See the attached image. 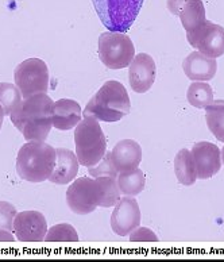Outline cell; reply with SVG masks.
<instances>
[{"mask_svg": "<svg viewBox=\"0 0 224 262\" xmlns=\"http://www.w3.org/2000/svg\"><path fill=\"white\" fill-rule=\"evenodd\" d=\"M131 242H157L158 236L151 230L146 227H137L130 232Z\"/></svg>", "mask_w": 224, "mask_h": 262, "instance_id": "83f0119b", "label": "cell"}, {"mask_svg": "<svg viewBox=\"0 0 224 262\" xmlns=\"http://www.w3.org/2000/svg\"><path fill=\"white\" fill-rule=\"evenodd\" d=\"M206 122L215 138L224 142V100H213L206 107Z\"/></svg>", "mask_w": 224, "mask_h": 262, "instance_id": "44dd1931", "label": "cell"}, {"mask_svg": "<svg viewBox=\"0 0 224 262\" xmlns=\"http://www.w3.org/2000/svg\"><path fill=\"white\" fill-rule=\"evenodd\" d=\"M221 164H223L224 165V147H223V149H221Z\"/></svg>", "mask_w": 224, "mask_h": 262, "instance_id": "1f68e13d", "label": "cell"}, {"mask_svg": "<svg viewBox=\"0 0 224 262\" xmlns=\"http://www.w3.org/2000/svg\"><path fill=\"white\" fill-rule=\"evenodd\" d=\"M141 225V210L134 196L120 198L111 215L112 231L116 235H130Z\"/></svg>", "mask_w": 224, "mask_h": 262, "instance_id": "30bf717a", "label": "cell"}, {"mask_svg": "<svg viewBox=\"0 0 224 262\" xmlns=\"http://www.w3.org/2000/svg\"><path fill=\"white\" fill-rule=\"evenodd\" d=\"M81 107L76 100L60 99L53 105V126L60 131L75 128L81 122Z\"/></svg>", "mask_w": 224, "mask_h": 262, "instance_id": "e0dca14e", "label": "cell"}, {"mask_svg": "<svg viewBox=\"0 0 224 262\" xmlns=\"http://www.w3.org/2000/svg\"><path fill=\"white\" fill-rule=\"evenodd\" d=\"M15 238L11 234V231L7 230H0V242H14Z\"/></svg>", "mask_w": 224, "mask_h": 262, "instance_id": "f546056e", "label": "cell"}, {"mask_svg": "<svg viewBox=\"0 0 224 262\" xmlns=\"http://www.w3.org/2000/svg\"><path fill=\"white\" fill-rule=\"evenodd\" d=\"M145 0H92L103 26L108 31L127 33Z\"/></svg>", "mask_w": 224, "mask_h": 262, "instance_id": "5b68a950", "label": "cell"}, {"mask_svg": "<svg viewBox=\"0 0 224 262\" xmlns=\"http://www.w3.org/2000/svg\"><path fill=\"white\" fill-rule=\"evenodd\" d=\"M18 215L15 207L8 202H0V230L14 231V221Z\"/></svg>", "mask_w": 224, "mask_h": 262, "instance_id": "4316f807", "label": "cell"}, {"mask_svg": "<svg viewBox=\"0 0 224 262\" xmlns=\"http://www.w3.org/2000/svg\"><path fill=\"white\" fill-rule=\"evenodd\" d=\"M116 181H118L120 193L126 196L139 195L146 187L145 173L139 168L128 170V172H120Z\"/></svg>", "mask_w": 224, "mask_h": 262, "instance_id": "ffe728a7", "label": "cell"}, {"mask_svg": "<svg viewBox=\"0 0 224 262\" xmlns=\"http://www.w3.org/2000/svg\"><path fill=\"white\" fill-rule=\"evenodd\" d=\"M88 173L91 174V177H112V179H118V174L119 172L116 170L114 164H112V160H111V151L109 153H105L104 158L101 160L100 162L95 166H89L88 168Z\"/></svg>", "mask_w": 224, "mask_h": 262, "instance_id": "484cf974", "label": "cell"}, {"mask_svg": "<svg viewBox=\"0 0 224 262\" xmlns=\"http://www.w3.org/2000/svg\"><path fill=\"white\" fill-rule=\"evenodd\" d=\"M99 184H100L101 200L100 207L103 208H109L115 206L120 199V189L118 187V181L112 177H96Z\"/></svg>", "mask_w": 224, "mask_h": 262, "instance_id": "cb8c5ba5", "label": "cell"}, {"mask_svg": "<svg viewBox=\"0 0 224 262\" xmlns=\"http://www.w3.org/2000/svg\"><path fill=\"white\" fill-rule=\"evenodd\" d=\"M14 232L20 242H41L48 234V222L38 211H23L15 216Z\"/></svg>", "mask_w": 224, "mask_h": 262, "instance_id": "7c38bea8", "label": "cell"}, {"mask_svg": "<svg viewBox=\"0 0 224 262\" xmlns=\"http://www.w3.org/2000/svg\"><path fill=\"white\" fill-rule=\"evenodd\" d=\"M188 0H168V10L172 12L173 15H178L180 11H181V8L185 6Z\"/></svg>", "mask_w": 224, "mask_h": 262, "instance_id": "f1b7e54d", "label": "cell"}, {"mask_svg": "<svg viewBox=\"0 0 224 262\" xmlns=\"http://www.w3.org/2000/svg\"><path fill=\"white\" fill-rule=\"evenodd\" d=\"M46 242H77L79 235L75 227L69 223H58L48 230Z\"/></svg>", "mask_w": 224, "mask_h": 262, "instance_id": "d4e9b609", "label": "cell"}, {"mask_svg": "<svg viewBox=\"0 0 224 262\" xmlns=\"http://www.w3.org/2000/svg\"><path fill=\"white\" fill-rule=\"evenodd\" d=\"M15 85L25 99L37 94H48L50 75L45 61L29 58L22 61L14 72Z\"/></svg>", "mask_w": 224, "mask_h": 262, "instance_id": "52a82bcc", "label": "cell"}, {"mask_svg": "<svg viewBox=\"0 0 224 262\" xmlns=\"http://www.w3.org/2000/svg\"><path fill=\"white\" fill-rule=\"evenodd\" d=\"M99 58L108 69H123L135 57V46L124 33L108 31L99 37Z\"/></svg>", "mask_w": 224, "mask_h": 262, "instance_id": "8992f818", "label": "cell"}, {"mask_svg": "<svg viewBox=\"0 0 224 262\" xmlns=\"http://www.w3.org/2000/svg\"><path fill=\"white\" fill-rule=\"evenodd\" d=\"M131 110L130 96L122 82L116 80L105 81L101 88L86 103L84 118H95L101 122H119Z\"/></svg>", "mask_w": 224, "mask_h": 262, "instance_id": "7a4b0ae2", "label": "cell"}, {"mask_svg": "<svg viewBox=\"0 0 224 262\" xmlns=\"http://www.w3.org/2000/svg\"><path fill=\"white\" fill-rule=\"evenodd\" d=\"M22 98L18 86L11 82H0V105L6 115H11L12 111L22 103Z\"/></svg>", "mask_w": 224, "mask_h": 262, "instance_id": "603a6c76", "label": "cell"}, {"mask_svg": "<svg viewBox=\"0 0 224 262\" xmlns=\"http://www.w3.org/2000/svg\"><path fill=\"white\" fill-rule=\"evenodd\" d=\"M76 156L80 165L89 168L104 158L107 153V141L99 120L84 118L75 130Z\"/></svg>", "mask_w": 224, "mask_h": 262, "instance_id": "277c9868", "label": "cell"}, {"mask_svg": "<svg viewBox=\"0 0 224 262\" xmlns=\"http://www.w3.org/2000/svg\"><path fill=\"white\" fill-rule=\"evenodd\" d=\"M101 192L97 179L80 177L69 185L66 191V203L77 215H88L100 207Z\"/></svg>", "mask_w": 224, "mask_h": 262, "instance_id": "ba28073f", "label": "cell"}, {"mask_svg": "<svg viewBox=\"0 0 224 262\" xmlns=\"http://www.w3.org/2000/svg\"><path fill=\"white\" fill-rule=\"evenodd\" d=\"M191 151L193 156L194 165H196L197 179L208 180L220 172V149L215 143L201 141V142L194 143Z\"/></svg>", "mask_w": 224, "mask_h": 262, "instance_id": "4fadbf2b", "label": "cell"}, {"mask_svg": "<svg viewBox=\"0 0 224 262\" xmlns=\"http://www.w3.org/2000/svg\"><path fill=\"white\" fill-rule=\"evenodd\" d=\"M183 69L185 76L192 81H211L217 71L216 58H211L194 50L185 57Z\"/></svg>", "mask_w": 224, "mask_h": 262, "instance_id": "5bb4252c", "label": "cell"}, {"mask_svg": "<svg viewBox=\"0 0 224 262\" xmlns=\"http://www.w3.org/2000/svg\"><path fill=\"white\" fill-rule=\"evenodd\" d=\"M79 158L73 151L58 147L56 149V165L52 176L49 177V181L58 185H66L76 179L79 173Z\"/></svg>", "mask_w": 224, "mask_h": 262, "instance_id": "2e32d148", "label": "cell"}, {"mask_svg": "<svg viewBox=\"0 0 224 262\" xmlns=\"http://www.w3.org/2000/svg\"><path fill=\"white\" fill-rule=\"evenodd\" d=\"M188 103L194 108H206L213 103V90L206 81H193L188 86Z\"/></svg>", "mask_w": 224, "mask_h": 262, "instance_id": "7402d4cb", "label": "cell"}, {"mask_svg": "<svg viewBox=\"0 0 224 262\" xmlns=\"http://www.w3.org/2000/svg\"><path fill=\"white\" fill-rule=\"evenodd\" d=\"M53 105L48 94L33 95L22 100L10 118L26 141H45L53 127Z\"/></svg>", "mask_w": 224, "mask_h": 262, "instance_id": "6da1fadb", "label": "cell"}, {"mask_svg": "<svg viewBox=\"0 0 224 262\" xmlns=\"http://www.w3.org/2000/svg\"><path fill=\"white\" fill-rule=\"evenodd\" d=\"M56 149L43 141H29L18 151L16 173L29 183H43L52 176Z\"/></svg>", "mask_w": 224, "mask_h": 262, "instance_id": "3957f363", "label": "cell"}, {"mask_svg": "<svg viewBox=\"0 0 224 262\" xmlns=\"http://www.w3.org/2000/svg\"><path fill=\"white\" fill-rule=\"evenodd\" d=\"M174 173L180 184L185 187H191L196 183V165H194L192 151L188 149H181L174 158Z\"/></svg>", "mask_w": 224, "mask_h": 262, "instance_id": "d6986e66", "label": "cell"}, {"mask_svg": "<svg viewBox=\"0 0 224 262\" xmlns=\"http://www.w3.org/2000/svg\"><path fill=\"white\" fill-rule=\"evenodd\" d=\"M178 16L185 31L192 33L206 23V7L201 0H188L181 8Z\"/></svg>", "mask_w": 224, "mask_h": 262, "instance_id": "ac0fdd59", "label": "cell"}, {"mask_svg": "<svg viewBox=\"0 0 224 262\" xmlns=\"http://www.w3.org/2000/svg\"><path fill=\"white\" fill-rule=\"evenodd\" d=\"M187 39L192 48L211 58L224 54V27L206 20L204 25L192 33H187Z\"/></svg>", "mask_w": 224, "mask_h": 262, "instance_id": "9c48e42d", "label": "cell"}, {"mask_svg": "<svg viewBox=\"0 0 224 262\" xmlns=\"http://www.w3.org/2000/svg\"><path fill=\"white\" fill-rule=\"evenodd\" d=\"M111 160L119 173L137 169L142 161V147L134 139L119 141L112 149Z\"/></svg>", "mask_w": 224, "mask_h": 262, "instance_id": "9a60e30c", "label": "cell"}, {"mask_svg": "<svg viewBox=\"0 0 224 262\" xmlns=\"http://www.w3.org/2000/svg\"><path fill=\"white\" fill-rule=\"evenodd\" d=\"M157 76V67L153 57L141 53L134 57L128 65V82L134 92L146 94L153 86Z\"/></svg>", "mask_w": 224, "mask_h": 262, "instance_id": "8fae6325", "label": "cell"}, {"mask_svg": "<svg viewBox=\"0 0 224 262\" xmlns=\"http://www.w3.org/2000/svg\"><path fill=\"white\" fill-rule=\"evenodd\" d=\"M4 115H6V114H4V110H3V107H2V105H0V130H2V126H3Z\"/></svg>", "mask_w": 224, "mask_h": 262, "instance_id": "4dcf8cb0", "label": "cell"}]
</instances>
